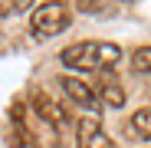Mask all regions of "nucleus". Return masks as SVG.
Wrapping results in <instances>:
<instances>
[{"mask_svg":"<svg viewBox=\"0 0 151 148\" xmlns=\"http://www.w3.org/2000/svg\"><path fill=\"white\" fill-rule=\"evenodd\" d=\"M69 20H72V10L66 4H43L33 10V30L43 36H56L69 27Z\"/></svg>","mask_w":151,"mask_h":148,"instance_id":"1","label":"nucleus"},{"mask_svg":"<svg viewBox=\"0 0 151 148\" xmlns=\"http://www.w3.org/2000/svg\"><path fill=\"white\" fill-rule=\"evenodd\" d=\"M59 59L69 69H82V72L102 69V43H72L59 53Z\"/></svg>","mask_w":151,"mask_h":148,"instance_id":"2","label":"nucleus"},{"mask_svg":"<svg viewBox=\"0 0 151 148\" xmlns=\"http://www.w3.org/2000/svg\"><path fill=\"white\" fill-rule=\"evenodd\" d=\"M76 142H79V148H115V142L102 132V125H99L95 115H86L79 122V135H76Z\"/></svg>","mask_w":151,"mask_h":148,"instance_id":"3","label":"nucleus"},{"mask_svg":"<svg viewBox=\"0 0 151 148\" xmlns=\"http://www.w3.org/2000/svg\"><path fill=\"white\" fill-rule=\"evenodd\" d=\"M59 86H63V92H66V95H69L79 109H92V102H95L92 82H82V79H76V76H63V79H59Z\"/></svg>","mask_w":151,"mask_h":148,"instance_id":"4","label":"nucleus"},{"mask_svg":"<svg viewBox=\"0 0 151 148\" xmlns=\"http://www.w3.org/2000/svg\"><path fill=\"white\" fill-rule=\"evenodd\" d=\"M95 95L102 99L105 105H112V109H118V105L125 102V89H122V82L112 76V72H102V76H99V82H95Z\"/></svg>","mask_w":151,"mask_h":148,"instance_id":"5","label":"nucleus"},{"mask_svg":"<svg viewBox=\"0 0 151 148\" xmlns=\"http://www.w3.org/2000/svg\"><path fill=\"white\" fill-rule=\"evenodd\" d=\"M33 105H36L40 118L53 122V125H63V122H66V115L59 112V105H56V102H53V99H49V95H43V92H36V95H33Z\"/></svg>","mask_w":151,"mask_h":148,"instance_id":"6","label":"nucleus"},{"mask_svg":"<svg viewBox=\"0 0 151 148\" xmlns=\"http://www.w3.org/2000/svg\"><path fill=\"white\" fill-rule=\"evenodd\" d=\"M132 129L138 132V138H151V109H138L135 115H132Z\"/></svg>","mask_w":151,"mask_h":148,"instance_id":"7","label":"nucleus"},{"mask_svg":"<svg viewBox=\"0 0 151 148\" xmlns=\"http://www.w3.org/2000/svg\"><path fill=\"white\" fill-rule=\"evenodd\" d=\"M132 69L135 72H151V46H138L132 53Z\"/></svg>","mask_w":151,"mask_h":148,"instance_id":"8","label":"nucleus"},{"mask_svg":"<svg viewBox=\"0 0 151 148\" xmlns=\"http://www.w3.org/2000/svg\"><path fill=\"white\" fill-rule=\"evenodd\" d=\"M13 148H27L30 145V132L23 129V122H13V129H10V138H7Z\"/></svg>","mask_w":151,"mask_h":148,"instance_id":"9","label":"nucleus"},{"mask_svg":"<svg viewBox=\"0 0 151 148\" xmlns=\"http://www.w3.org/2000/svg\"><path fill=\"white\" fill-rule=\"evenodd\" d=\"M118 56H122V53H118V46H115V43H102V69L115 66Z\"/></svg>","mask_w":151,"mask_h":148,"instance_id":"10","label":"nucleus"}]
</instances>
